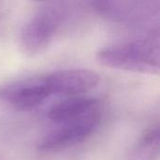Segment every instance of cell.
Masks as SVG:
<instances>
[{
    "label": "cell",
    "instance_id": "obj_1",
    "mask_svg": "<svg viewBox=\"0 0 160 160\" xmlns=\"http://www.w3.org/2000/svg\"><path fill=\"white\" fill-rule=\"evenodd\" d=\"M96 57L99 64L112 68L149 74L159 70L158 40L154 38L107 46Z\"/></svg>",
    "mask_w": 160,
    "mask_h": 160
},
{
    "label": "cell",
    "instance_id": "obj_2",
    "mask_svg": "<svg viewBox=\"0 0 160 160\" xmlns=\"http://www.w3.org/2000/svg\"><path fill=\"white\" fill-rule=\"evenodd\" d=\"M100 117V112L97 108L79 119L62 124L39 142L38 150L46 153L58 152L83 142L98 128Z\"/></svg>",
    "mask_w": 160,
    "mask_h": 160
},
{
    "label": "cell",
    "instance_id": "obj_3",
    "mask_svg": "<svg viewBox=\"0 0 160 160\" xmlns=\"http://www.w3.org/2000/svg\"><path fill=\"white\" fill-rule=\"evenodd\" d=\"M60 22L58 12L52 8H42L25 24L21 35V44L29 55L38 54L47 49L54 38Z\"/></svg>",
    "mask_w": 160,
    "mask_h": 160
},
{
    "label": "cell",
    "instance_id": "obj_4",
    "mask_svg": "<svg viewBox=\"0 0 160 160\" xmlns=\"http://www.w3.org/2000/svg\"><path fill=\"white\" fill-rule=\"evenodd\" d=\"M51 95L44 76L19 80L0 89V99L19 111L36 108Z\"/></svg>",
    "mask_w": 160,
    "mask_h": 160
},
{
    "label": "cell",
    "instance_id": "obj_5",
    "mask_svg": "<svg viewBox=\"0 0 160 160\" xmlns=\"http://www.w3.org/2000/svg\"><path fill=\"white\" fill-rule=\"evenodd\" d=\"M44 77L52 95L82 96L97 87L99 83L98 73L82 68L58 70L49 73Z\"/></svg>",
    "mask_w": 160,
    "mask_h": 160
},
{
    "label": "cell",
    "instance_id": "obj_6",
    "mask_svg": "<svg viewBox=\"0 0 160 160\" xmlns=\"http://www.w3.org/2000/svg\"><path fill=\"white\" fill-rule=\"evenodd\" d=\"M98 108V100L83 96L69 97L56 104L49 111V118L56 124H65L79 119Z\"/></svg>",
    "mask_w": 160,
    "mask_h": 160
},
{
    "label": "cell",
    "instance_id": "obj_7",
    "mask_svg": "<svg viewBox=\"0 0 160 160\" xmlns=\"http://www.w3.org/2000/svg\"><path fill=\"white\" fill-rule=\"evenodd\" d=\"M159 157V126L150 128L140 139L129 160H158Z\"/></svg>",
    "mask_w": 160,
    "mask_h": 160
}]
</instances>
